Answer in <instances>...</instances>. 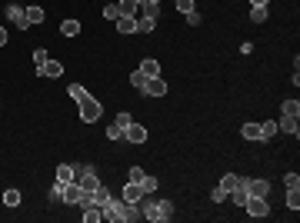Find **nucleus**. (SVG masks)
Masks as SVG:
<instances>
[{"instance_id": "obj_1", "label": "nucleus", "mask_w": 300, "mask_h": 223, "mask_svg": "<svg viewBox=\"0 0 300 223\" xmlns=\"http://www.w3.org/2000/svg\"><path fill=\"white\" fill-rule=\"evenodd\" d=\"M144 217L153 223H167V220H173V203L170 200H153L150 206H144Z\"/></svg>"}, {"instance_id": "obj_2", "label": "nucleus", "mask_w": 300, "mask_h": 223, "mask_svg": "<svg viewBox=\"0 0 300 223\" xmlns=\"http://www.w3.org/2000/svg\"><path fill=\"white\" fill-rule=\"evenodd\" d=\"M100 117H104V107L97 103L94 97H87V100L80 103V120H84V123H97Z\"/></svg>"}, {"instance_id": "obj_3", "label": "nucleus", "mask_w": 300, "mask_h": 223, "mask_svg": "<svg viewBox=\"0 0 300 223\" xmlns=\"http://www.w3.org/2000/svg\"><path fill=\"white\" fill-rule=\"evenodd\" d=\"M240 210H247V213H250V217H257V220L270 213V206H267V197H247V203L240 206Z\"/></svg>"}, {"instance_id": "obj_4", "label": "nucleus", "mask_w": 300, "mask_h": 223, "mask_svg": "<svg viewBox=\"0 0 300 223\" xmlns=\"http://www.w3.org/2000/svg\"><path fill=\"white\" fill-rule=\"evenodd\" d=\"M80 197H84V190H80V183H77V180L64 183V190H60V200H64V203L77 206V203H80Z\"/></svg>"}, {"instance_id": "obj_5", "label": "nucleus", "mask_w": 300, "mask_h": 223, "mask_svg": "<svg viewBox=\"0 0 300 223\" xmlns=\"http://www.w3.org/2000/svg\"><path fill=\"white\" fill-rule=\"evenodd\" d=\"M247 190V197H270V186H267V180H240Z\"/></svg>"}, {"instance_id": "obj_6", "label": "nucleus", "mask_w": 300, "mask_h": 223, "mask_svg": "<svg viewBox=\"0 0 300 223\" xmlns=\"http://www.w3.org/2000/svg\"><path fill=\"white\" fill-rule=\"evenodd\" d=\"M144 217V210H140V203H124L120 200V223H133Z\"/></svg>"}, {"instance_id": "obj_7", "label": "nucleus", "mask_w": 300, "mask_h": 223, "mask_svg": "<svg viewBox=\"0 0 300 223\" xmlns=\"http://www.w3.org/2000/svg\"><path fill=\"white\" fill-rule=\"evenodd\" d=\"M164 93H167V83L160 77H150L147 87H144V97H164Z\"/></svg>"}, {"instance_id": "obj_8", "label": "nucleus", "mask_w": 300, "mask_h": 223, "mask_svg": "<svg viewBox=\"0 0 300 223\" xmlns=\"http://www.w3.org/2000/svg\"><path fill=\"white\" fill-rule=\"evenodd\" d=\"M7 20L27 30V14H23V7H17V3H10V7H7Z\"/></svg>"}, {"instance_id": "obj_9", "label": "nucleus", "mask_w": 300, "mask_h": 223, "mask_svg": "<svg viewBox=\"0 0 300 223\" xmlns=\"http://www.w3.org/2000/svg\"><path fill=\"white\" fill-rule=\"evenodd\" d=\"M110 200H113V197H110V190H107V186H97L94 193H90V203H94V206H100V210H104V206L110 203Z\"/></svg>"}, {"instance_id": "obj_10", "label": "nucleus", "mask_w": 300, "mask_h": 223, "mask_svg": "<svg viewBox=\"0 0 300 223\" xmlns=\"http://www.w3.org/2000/svg\"><path fill=\"white\" fill-rule=\"evenodd\" d=\"M124 137H127L130 143H144V140H147V127H140V123H130Z\"/></svg>"}, {"instance_id": "obj_11", "label": "nucleus", "mask_w": 300, "mask_h": 223, "mask_svg": "<svg viewBox=\"0 0 300 223\" xmlns=\"http://www.w3.org/2000/svg\"><path fill=\"white\" fill-rule=\"evenodd\" d=\"M140 197H144V190H140V183H127L124 186V203H137V200H140Z\"/></svg>"}, {"instance_id": "obj_12", "label": "nucleus", "mask_w": 300, "mask_h": 223, "mask_svg": "<svg viewBox=\"0 0 300 223\" xmlns=\"http://www.w3.org/2000/svg\"><path fill=\"white\" fill-rule=\"evenodd\" d=\"M137 70H140V74L147 77H160V63H157V60H153V57H147V60H144V63H140V67H137Z\"/></svg>"}, {"instance_id": "obj_13", "label": "nucleus", "mask_w": 300, "mask_h": 223, "mask_svg": "<svg viewBox=\"0 0 300 223\" xmlns=\"http://www.w3.org/2000/svg\"><path fill=\"white\" fill-rule=\"evenodd\" d=\"M37 74H40V77H60V74H64V63H60V60H47Z\"/></svg>"}, {"instance_id": "obj_14", "label": "nucleus", "mask_w": 300, "mask_h": 223, "mask_svg": "<svg viewBox=\"0 0 300 223\" xmlns=\"http://www.w3.org/2000/svg\"><path fill=\"white\" fill-rule=\"evenodd\" d=\"M277 130H283V133H294V137H297V133H300L297 117H280V120H277Z\"/></svg>"}, {"instance_id": "obj_15", "label": "nucleus", "mask_w": 300, "mask_h": 223, "mask_svg": "<svg viewBox=\"0 0 300 223\" xmlns=\"http://www.w3.org/2000/svg\"><path fill=\"white\" fill-rule=\"evenodd\" d=\"M137 17H160V3H150V0H140V10H137Z\"/></svg>"}, {"instance_id": "obj_16", "label": "nucleus", "mask_w": 300, "mask_h": 223, "mask_svg": "<svg viewBox=\"0 0 300 223\" xmlns=\"http://www.w3.org/2000/svg\"><path fill=\"white\" fill-rule=\"evenodd\" d=\"M113 23H117L120 34H137V17H117Z\"/></svg>"}, {"instance_id": "obj_17", "label": "nucleus", "mask_w": 300, "mask_h": 223, "mask_svg": "<svg viewBox=\"0 0 300 223\" xmlns=\"http://www.w3.org/2000/svg\"><path fill=\"white\" fill-rule=\"evenodd\" d=\"M117 7H120V17H137V10H140V0H120Z\"/></svg>"}, {"instance_id": "obj_18", "label": "nucleus", "mask_w": 300, "mask_h": 223, "mask_svg": "<svg viewBox=\"0 0 300 223\" xmlns=\"http://www.w3.org/2000/svg\"><path fill=\"white\" fill-rule=\"evenodd\" d=\"M240 137H244V140H263L260 123H244V127H240Z\"/></svg>"}, {"instance_id": "obj_19", "label": "nucleus", "mask_w": 300, "mask_h": 223, "mask_svg": "<svg viewBox=\"0 0 300 223\" xmlns=\"http://www.w3.org/2000/svg\"><path fill=\"white\" fill-rule=\"evenodd\" d=\"M220 186H224V190H227V197H230V193H234V190L240 186V177H237V173H224V180H220Z\"/></svg>"}, {"instance_id": "obj_20", "label": "nucleus", "mask_w": 300, "mask_h": 223, "mask_svg": "<svg viewBox=\"0 0 300 223\" xmlns=\"http://www.w3.org/2000/svg\"><path fill=\"white\" fill-rule=\"evenodd\" d=\"M60 34H64V37H77V34H80V20H64V23H60Z\"/></svg>"}, {"instance_id": "obj_21", "label": "nucleus", "mask_w": 300, "mask_h": 223, "mask_svg": "<svg viewBox=\"0 0 300 223\" xmlns=\"http://www.w3.org/2000/svg\"><path fill=\"white\" fill-rule=\"evenodd\" d=\"M23 14H27V27H34V23L43 20V7H27Z\"/></svg>"}, {"instance_id": "obj_22", "label": "nucleus", "mask_w": 300, "mask_h": 223, "mask_svg": "<svg viewBox=\"0 0 300 223\" xmlns=\"http://www.w3.org/2000/svg\"><path fill=\"white\" fill-rule=\"evenodd\" d=\"M84 220H87V223H100V220H104L100 206H94V203H90V206H84Z\"/></svg>"}, {"instance_id": "obj_23", "label": "nucleus", "mask_w": 300, "mask_h": 223, "mask_svg": "<svg viewBox=\"0 0 300 223\" xmlns=\"http://www.w3.org/2000/svg\"><path fill=\"white\" fill-rule=\"evenodd\" d=\"M287 206H290L294 213L300 210V186H290V190H287Z\"/></svg>"}, {"instance_id": "obj_24", "label": "nucleus", "mask_w": 300, "mask_h": 223, "mask_svg": "<svg viewBox=\"0 0 300 223\" xmlns=\"http://www.w3.org/2000/svg\"><path fill=\"white\" fill-rule=\"evenodd\" d=\"M57 180H60V183H70V180H74V167H70V163H60V167H57Z\"/></svg>"}, {"instance_id": "obj_25", "label": "nucleus", "mask_w": 300, "mask_h": 223, "mask_svg": "<svg viewBox=\"0 0 300 223\" xmlns=\"http://www.w3.org/2000/svg\"><path fill=\"white\" fill-rule=\"evenodd\" d=\"M157 27V20L153 17H137V34H150Z\"/></svg>"}, {"instance_id": "obj_26", "label": "nucleus", "mask_w": 300, "mask_h": 223, "mask_svg": "<svg viewBox=\"0 0 300 223\" xmlns=\"http://www.w3.org/2000/svg\"><path fill=\"white\" fill-rule=\"evenodd\" d=\"M67 93H70V97H74L77 103H84V100H87V97H90V93L84 90V87H80V83H70V87H67Z\"/></svg>"}, {"instance_id": "obj_27", "label": "nucleus", "mask_w": 300, "mask_h": 223, "mask_svg": "<svg viewBox=\"0 0 300 223\" xmlns=\"http://www.w3.org/2000/svg\"><path fill=\"white\" fill-rule=\"evenodd\" d=\"M130 123H133L130 113H117V120H113V127H117V130H124V133H127V127H130Z\"/></svg>"}, {"instance_id": "obj_28", "label": "nucleus", "mask_w": 300, "mask_h": 223, "mask_svg": "<svg viewBox=\"0 0 300 223\" xmlns=\"http://www.w3.org/2000/svg\"><path fill=\"white\" fill-rule=\"evenodd\" d=\"M130 83H133V90L144 93V87H147V77L140 74V70H133V74H130Z\"/></svg>"}, {"instance_id": "obj_29", "label": "nucleus", "mask_w": 300, "mask_h": 223, "mask_svg": "<svg viewBox=\"0 0 300 223\" xmlns=\"http://www.w3.org/2000/svg\"><path fill=\"white\" fill-rule=\"evenodd\" d=\"M283 117H300V103L297 100H283Z\"/></svg>"}, {"instance_id": "obj_30", "label": "nucleus", "mask_w": 300, "mask_h": 223, "mask_svg": "<svg viewBox=\"0 0 300 223\" xmlns=\"http://www.w3.org/2000/svg\"><path fill=\"white\" fill-rule=\"evenodd\" d=\"M3 203H7V206H17L20 203V190H3Z\"/></svg>"}, {"instance_id": "obj_31", "label": "nucleus", "mask_w": 300, "mask_h": 223, "mask_svg": "<svg viewBox=\"0 0 300 223\" xmlns=\"http://www.w3.org/2000/svg\"><path fill=\"white\" fill-rule=\"evenodd\" d=\"M250 20H254V23H263V20H267V7H250Z\"/></svg>"}, {"instance_id": "obj_32", "label": "nucleus", "mask_w": 300, "mask_h": 223, "mask_svg": "<svg viewBox=\"0 0 300 223\" xmlns=\"http://www.w3.org/2000/svg\"><path fill=\"white\" fill-rule=\"evenodd\" d=\"M140 190H144V193H153V190H157V177H144V180H140Z\"/></svg>"}, {"instance_id": "obj_33", "label": "nucleus", "mask_w": 300, "mask_h": 223, "mask_svg": "<svg viewBox=\"0 0 300 223\" xmlns=\"http://www.w3.org/2000/svg\"><path fill=\"white\" fill-rule=\"evenodd\" d=\"M230 197H234V203H237V206H244V203H247V190H244V183L237 186V190H234Z\"/></svg>"}, {"instance_id": "obj_34", "label": "nucleus", "mask_w": 300, "mask_h": 223, "mask_svg": "<svg viewBox=\"0 0 300 223\" xmlns=\"http://www.w3.org/2000/svg\"><path fill=\"white\" fill-rule=\"evenodd\" d=\"M260 133H263V140H267V137H274V133H277V120H267V123H260Z\"/></svg>"}, {"instance_id": "obj_35", "label": "nucleus", "mask_w": 300, "mask_h": 223, "mask_svg": "<svg viewBox=\"0 0 300 223\" xmlns=\"http://www.w3.org/2000/svg\"><path fill=\"white\" fill-rule=\"evenodd\" d=\"M210 200H214V203H224V200H227V190H224V186H214V190H210Z\"/></svg>"}, {"instance_id": "obj_36", "label": "nucleus", "mask_w": 300, "mask_h": 223, "mask_svg": "<svg viewBox=\"0 0 300 223\" xmlns=\"http://www.w3.org/2000/svg\"><path fill=\"white\" fill-rule=\"evenodd\" d=\"M104 17H107V20H117V17H120V7H117V3H107V7H104Z\"/></svg>"}, {"instance_id": "obj_37", "label": "nucleus", "mask_w": 300, "mask_h": 223, "mask_svg": "<svg viewBox=\"0 0 300 223\" xmlns=\"http://www.w3.org/2000/svg\"><path fill=\"white\" fill-rule=\"evenodd\" d=\"M47 60H50V54H47V50H34V63H37V70L47 63Z\"/></svg>"}, {"instance_id": "obj_38", "label": "nucleus", "mask_w": 300, "mask_h": 223, "mask_svg": "<svg viewBox=\"0 0 300 223\" xmlns=\"http://www.w3.org/2000/svg\"><path fill=\"white\" fill-rule=\"evenodd\" d=\"M200 20H204V17H200V14H197V7H193V10L187 14V23H190V27H200Z\"/></svg>"}, {"instance_id": "obj_39", "label": "nucleus", "mask_w": 300, "mask_h": 223, "mask_svg": "<svg viewBox=\"0 0 300 223\" xmlns=\"http://www.w3.org/2000/svg\"><path fill=\"white\" fill-rule=\"evenodd\" d=\"M144 177H147V173H144V167H130V180H133V183H140Z\"/></svg>"}, {"instance_id": "obj_40", "label": "nucleus", "mask_w": 300, "mask_h": 223, "mask_svg": "<svg viewBox=\"0 0 300 223\" xmlns=\"http://www.w3.org/2000/svg\"><path fill=\"white\" fill-rule=\"evenodd\" d=\"M177 10H180V14H190V10H193V0H177Z\"/></svg>"}, {"instance_id": "obj_41", "label": "nucleus", "mask_w": 300, "mask_h": 223, "mask_svg": "<svg viewBox=\"0 0 300 223\" xmlns=\"http://www.w3.org/2000/svg\"><path fill=\"white\" fill-rule=\"evenodd\" d=\"M283 183H287V186H300V177H297V173H287Z\"/></svg>"}, {"instance_id": "obj_42", "label": "nucleus", "mask_w": 300, "mask_h": 223, "mask_svg": "<svg viewBox=\"0 0 300 223\" xmlns=\"http://www.w3.org/2000/svg\"><path fill=\"white\" fill-rule=\"evenodd\" d=\"M60 190H64V183L57 180V183H54V190H50V200H60Z\"/></svg>"}, {"instance_id": "obj_43", "label": "nucleus", "mask_w": 300, "mask_h": 223, "mask_svg": "<svg viewBox=\"0 0 300 223\" xmlns=\"http://www.w3.org/2000/svg\"><path fill=\"white\" fill-rule=\"evenodd\" d=\"M107 137H110V140H120V137H124V130H117V127H110V130H107Z\"/></svg>"}, {"instance_id": "obj_44", "label": "nucleus", "mask_w": 300, "mask_h": 223, "mask_svg": "<svg viewBox=\"0 0 300 223\" xmlns=\"http://www.w3.org/2000/svg\"><path fill=\"white\" fill-rule=\"evenodd\" d=\"M3 43H7V30L0 27V47H3Z\"/></svg>"}, {"instance_id": "obj_45", "label": "nucleus", "mask_w": 300, "mask_h": 223, "mask_svg": "<svg viewBox=\"0 0 300 223\" xmlns=\"http://www.w3.org/2000/svg\"><path fill=\"white\" fill-rule=\"evenodd\" d=\"M250 3H254V7H267V0H250Z\"/></svg>"}, {"instance_id": "obj_46", "label": "nucleus", "mask_w": 300, "mask_h": 223, "mask_svg": "<svg viewBox=\"0 0 300 223\" xmlns=\"http://www.w3.org/2000/svg\"><path fill=\"white\" fill-rule=\"evenodd\" d=\"M150 3H160V0H150Z\"/></svg>"}]
</instances>
